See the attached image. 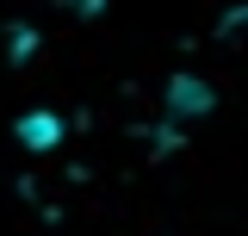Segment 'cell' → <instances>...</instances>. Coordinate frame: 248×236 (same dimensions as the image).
I'll list each match as a JSON object with an SVG mask.
<instances>
[{
    "instance_id": "obj_1",
    "label": "cell",
    "mask_w": 248,
    "mask_h": 236,
    "mask_svg": "<svg viewBox=\"0 0 248 236\" xmlns=\"http://www.w3.org/2000/svg\"><path fill=\"white\" fill-rule=\"evenodd\" d=\"M19 137H25V149H50V143L62 137V124H56L50 112H31L25 124H19Z\"/></svg>"
}]
</instances>
